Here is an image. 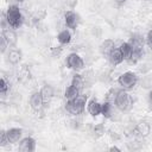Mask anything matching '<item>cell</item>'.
Returning a JSON list of instances; mask_svg holds the SVG:
<instances>
[{
	"label": "cell",
	"instance_id": "ac0fdd59",
	"mask_svg": "<svg viewBox=\"0 0 152 152\" xmlns=\"http://www.w3.org/2000/svg\"><path fill=\"white\" fill-rule=\"evenodd\" d=\"M80 94H81V90L77 89L76 87H74L72 84H70V86L65 89V91H64V97H65L66 100H72V99L77 97Z\"/></svg>",
	"mask_w": 152,
	"mask_h": 152
},
{
	"label": "cell",
	"instance_id": "2e32d148",
	"mask_svg": "<svg viewBox=\"0 0 152 152\" xmlns=\"http://www.w3.org/2000/svg\"><path fill=\"white\" fill-rule=\"evenodd\" d=\"M20 59H21V51L18 50V49H11L10 52H8L7 61L11 64H17V63L20 62Z\"/></svg>",
	"mask_w": 152,
	"mask_h": 152
},
{
	"label": "cell",
	"instance_id": "ba28073f",
	"mask_svg": "<svg viewBox=\"0 0 152 152\" xmlns=\"http://www.w3.org/2000/svg\"><path fill=\"white\" fill-rule=\"evenodd\" d=\"M64 21H65V25L68 28L76 30V27L80 24V17L74 11H66L64 14Z\"/></svg>",
	"mask_w": 152,
	"mask_h": 152
},
{
	"label": "cell",
	"instance_id": "4dcf8cb0",
	"mask_svg": "<svg viewBox=\"0 0 152 152\" xmlns=\"http://www.w3.org/2000/svg\"><path fill=\"white\" fill-rule=\"evenodd\" d=\"M116 1V4H119V5H122V4H125L127 0H115Z\"/></svg>",
	"mask_w": 152,
	"mask_h": 152
},
{
	"label": "cell",
	"instance_id": "6da1fadb",
	"mask_svg": "<svg viewBox=\"0 0 152 152\" xmlns=\"http://www.w3.org/2000/svg\"><path fill=\"white\" fill-rule=\"evenodd\" d=\"M5 19H6L8 27H11V28H19L24 23V17L21 14V11L15 5L8 6Z\"/></svg>",
	"mask_w": 152,
	"mask_h": 152
},
{
	"label": "cell",
	"instance_id": "52a82bcc",
	"mask_svg": "<svg viewBox=\"0 0 152 152\" xmlns=\"http://www.w3.org/2000/svg\"><path fill=\"white\" fill-rule=\"evenodd\" d=\"M44 103L45 102H44V99L42 96L40 90L32 93V95L30 97V106L34 112H40L43 109V107H44Z\"/></svg>",
	"mask_w": 152,
	"mask_h": 152
},
{
	"label": "cell",
	"instance_id": "8992f818",
	"mask_svg": "<svg viewBox=\"0 0 152 152\" xmlns=\"http://www.w3.org/2000/svg\"><path fill=\"white\" fill-rule=\"evenodd\" d=\"M66 65L75 70V71H78V70H82L84 68V62L82 59V57L77 53H70L68 57H66Z\"/></svg>",
	"mask_w": 152,
	"mask_h": 152
},
{
	"label": "cell",
	"instance_id": "1f68e13d",
	"mask_svg": "<svg viewBox=\"0 0 152 152\" xmlns=\"http://www.w3.org/2000/svg\"><path fill=\"white\" fill-rule=\"evenodd\" d=\"M148 100H150V102L152 103V89H151L150 93H148Z\"/></svg>",
	"mask_w": 152,
	"mask_h": 152
},
{
	"label": "cell",
	"instance_id": "7c38bea8",
	"mask_svg": "<svg viewBox=\"0 0 152 152\" xmlns=\"http://www.w3.org/2000/svg\"><path fill=\"white\" fill-rule=\"evenodd\" d=\"M6 134H7V139L11 144H15L17 141L20 140L21 135H23V129L21 128H17V127H13V128H10L6 131Z\"/></svg>",
	"mask_w": 152,
	"mask_h": 152
},
{
	"label": "cell",
	"instance_id": "7a4b0ae2",
	"mask_svg": "<svg viewBox=\"0 0 152 152\" xmlns=\"http://www.w3.org/2000/svg\"><path fill=\"white\" fill-rule=\"evenodd\" d=\"M129 45L132 46V56L128 61L129 63H137L144 55V39L139 34H134L129 39Z\"/></svg>",
	"mask_w": 152,
	"mask_h": 152
},
{
	"label": "cell",
	"instance_id": "277c9868",
	"mask_svg": "<svg viewBox=\"0 0 152 152\" xmlns=\"http://www.w3.org/2000/svg\"><path fill=\"white\" fill-rule=\"evenodd\" d=\"M114 103L119 110L126 112V110L131 109V107L133 104V100H132L131 95L126 91V89H121V90H118Z\"/></svg>",
	"mask_w": 152,
	"mask_h": 152
},
{
	"label": "cell",
	"instance_id": "5bb4252c",
	"mask_svg": "<svg viewBox=\"0 0 152 152\" xmlns=\"http://www.w3.org/2000/svg\"><path fill=\"white\" fill-rule=\"evenodd\" d=\"M1 36L5 37V39L7 40L8 45L10 46H14L15 43H17V34L13 30H10V28H2L1 31Z\"/></svg>",
	"mask_w": 152,
	"mask_h": 152
},
{
	"label": "cell",
	"instance_id": "f1b7e54d",
	"mask_svg": "<svg viewBox=\"0 0 152 152\" xmlns=\"http://www.w3.org/2000/svg\"><path fill=\"white\" fill-rule=\"evenodd\" d=\"M61 51H62V48H61V46H56V48H53V49H52V53H53V55H56V53H57V56L61 53Z\"/></svg>",
	"mask_w": 152,
	"mask_h": 152
},
{
	"label": "cell",
	"instance_id": "d4e9b609",
	"mask_svg": "<svg viewBox=\"0 0 152 152\" xmlns=\"http://www.w3.org/2000/svg\"><path fill=\"white\" fill-rule=\"evenodd\" d=\"M116 93H118L116 89H110V90L107 93V95H106V101H108V102H114V101H115Z\"/></svg>",
	"mask_w": 152,
	"mask_h": 152
},
{
	"label": "cell",
	"instance_id": "8fae6325",
	"mask_svg": "<svg viewBox=\"0 0 152 152\" xmlns=\"http://www.w3.org/2000/svg\"><path fill=\"white\" fill-rule=\"evenodd\" d=\"M87 109L89 112V114L91 116H97L101 114V109H102V103L97 102L95 99H91L88 103H87Z\"/></svg>",
	"mask_w": 152,
	"mask_h": 152
},
{
	"label": "cell",
	"instance_id": "7402d4cb",
	"mask_svg": "<svg viewBox=\"0 0 152 152\" xmlns=\"http://www.w3.org/2000/svg\"><path fill=\"white\" fill-rule=\"evenodd\" d=\"M71 84L74 87H76L77 89L82 90L83 87H84V78H83V76L80 75V74H75L72 76V78H71Z\"/></svg>",
	"mask_w": 152,
	"mask_h": 152
},
{
	"label": "cell",
	"instance_id": "d6986e66",
	"mask_svg": "<svg viewBox=\"0 0 152 152\" xmlns=\"http://www.w3.org/2000/svg\"><path fill=\"white\" fill-rule=\"evenodd\" d=\"M40 93H42V96L44 99V102L48 103L52 99V96H53V88L51 86H49V84H45L40 89Z\"/></svg>",
	"mask_w": 152,
	"mask_h": 152
},
{
	"label": "cell",
	"instance_id": "3957f363",
	"mask_svg": "<svg viewBox=\"0 0 152 152\" xmlns=\"http://www.w3.org/2000/svg\"><path fill=\"white\" fill-rule=\"evenodd\" d=\"M87 95H78L77 97L72 99V100H66L65 103V109L66 112H69L72 115H78L81 113H83L86 104H87Z\"/></svg>",
	"mask_w": 152,
	"mask_h": 152
},
{
	"label": "cell",
	"instance_id": "9c48e42d",
	"mask_svg": "<svg viewBox=\"0 0 152 152\" xmlns=\"http://www.w3.org/2000/svg\"><path fill=\"white\" fill-rule=\"evenodd\" d=\"M19 151L21 152H33L36 150V140L31 137H26L19 141Z\"/></svg>",
	"mask_w": 152,
	"mask_h": 152
},
{
	"label": "cell",
	"instance_id": "5b68a950",
	"mask_svg": "<svg viewBox=\"0 0 152 152\" xmlns=\"http://www.w3.org/2000/svg\"><path fill=\"white\" fill-rule=\"evenodd\" d=\"M137 82H138V76L133 71H126L121 74L118 78V83L122 87V89H126V90L133 89Z\"/></svg>",
	"mask_w": 152,
	"mask_h": 152
},
{
	"label": "cell",
	"instance_id": "ffe728a7",
	"mask_svg": "<svg viewBox=\"0 0 152 152\" xmlns=\"http://www.w3.org/2000/svg\"><path fill=\"white\" fill-rule=\"evenodd\" d=\"M119 49H120V51H121V53L124 56V59L125 61H129L131 59V56H132V46L129 45V43L128 42L122 43L119 46Z\"/></svg>",
	"mask_w": 152,
	"mask_h": 152
},
{
	"label": "cell",
	"instance_id": "603a6c76",
	"mask_svg": "<svg viewBox=\"0 0 152 152\" xmlns=\"http://www.w3.org/2000/svg\"><path fill=\"white\" fill-rule=\"evenodd\" d=\"M103 133H104V126H103L102 124L96 125V126L94 127V129H93V134H94V137H95V138L101 137Z\"/></svg>",
	"mask_w": 152,
	"mask_h": 152
},
{
	"label": "cell",
	"instance_id": "4fadbf2b",
	"mask_svg": "<svg viewBox=\"0 0 152 152\" xmlns=\"http://www.w3.org/2000/svg\"><path fill=\"white\" fill-rule=\"evenodd\" d=\"M150 131H151V126H150V124L146 122V121L139 122V124L135 126V128H134V132H135L139 137H142V138L146 137V135H148Z\"/></svg>",
	"mask_w": 152,
	"mask_h": 152
},
{
	"label": "cell",
	"instance_id": "4316f807",
	"mask_svg": "<svg viewBox=\"0 0 152 152\" xmlns=\"http://www.w3.org/2000/svg\"><path fill=\"white\" fill-rule=\"evenodd\" d=\"M0 43H1V45H0V51H1V53H5V51H6V49L10 46L8 45V43H7V40L5 39V37L4 36H1L0 37Z\"/></svg>",
	"mask_w": 152,
	"mask_h": 152
},
{
	"label": "cell",
	"instance_id": "e0dca14e",
	"mask_svg": "<svg viewBox=\"0 0 152 152\" xmlns=\"http://www.w3.org/2000/svg\"><path fill=\"white\" fill-rule=\"evenodd\" d=\"M57 40L61 45H66L71 42V34L68 30H63L57 34Z\"/></svg>",
	"mask_w": 152,
	"mask_h": 152
},
{
	"label": "cell",
	"instance_id": "d6a6232c",
	"mask_svg": "<svg viewBox=\"0 0 152 152\" xmlns=\"http://www.w3.org/2000/svg\"><path fill=\"white\" fill-rule=\"evenodd\" d=\"M17 1H19V2H23V1H25V0H17Z\"/></svg>",
	"mask_w": 152,
	"mask_h": 152
},
{
	"label": "cell",
	"instance_id": "44dd1931",
	"mask_svg": "<svg viewBox=\"0 0 152 152\" xmlns=\"http://www.w3.org/2000/svg\"><path fill=\"white\" fill-rule=\"evenodd\" d=\"M101 114L106 118V119H110L112 114H113V107H112V102L104 101L102 103V109H101Z\"/></svg>",
	"mask_w": 152,
	"mask_h": 152
},
{
	"label": "cell",
	"instance_id": "9a60e30c",
	"mask_svg": "<svg viewBox=\"0 0 152 152\" xmlns=\"http://www.w3.org/2000/svg\"><path fill=\"white\" fill-rule=\"evenodd\" d=\"M115 48V44L112 39H106L101 45H100V52L103 55V56H107L110 53V51Z\"/></svg>",
	"mask_w": 152,
	"mask_h": 152
},
{
	"label": "cell",
	"instance_id": "f546056e",
	"mask_svg": "<svg viewBox=\"0 0 152 152\" xmlns=\"http://www.w3.org/2000/svg\"><path fill=\"white\" fill-rule=\"evenodd\" d=\"M109 151H116V152H120L121 150H120L119 147H116V146H112V147L109 148Z\"/></svg>",
	"mask_w": 152,
	"mask_h": 152
},
{
	"label": "cell",
	"instance_id": "30bf717a",
	"mask_svg": "<svg viewBox=\"0 0 152 152\" xmlns=\"http://www.w3.org/2000/svg\"><path fill=\"white\" fill-rule=\"evenodd\" d=\"M108 59H109V62L113 65H119V64H121L125 61L124 59V56H122V53H121V51H120L119 48H114L110 51V53L108 55Z\"/></svg>",
	"mask_w": 152,
	"mask_h": 152
},
{
	"label": "cell",
	"instance_id": "cb8c5ba5",
	"mask_svg": "<svg viewBox=\"0 0 152 152\" xmlns=\"http://www.w3.org/2000/svg\"><path fill=\"white\" fill-rule=\"evenodd\" d=\"M8 88H10V86H8L7 81H6L4 77H1V78H0V93H1L2 95H5V94L7 93V90H8Z\"/></svg>",
	"mask_w": 152,
	"mask_h": 152
},
{
	"label": "cell",
	"instance_id": "484cf974",
	"mask_svg": "<svg viewBox=\"0 0 152 152\" xmlns=\"http://www.w3.org/2000/svg\"><path fill=\"white\" fill-rule=\"evenodd\" d=\"M7 144H10V141H8V139H7V134H6V131H1V133H0V146L1 147H5Z\"/></svg>",
	"mask_w": 152,
	"mask_h": 152
},
{
	"label": "cell",
	"instance_id": "83f0119b",
	"mask_svg": "<svg viewBox=\"0 0 152 152\" xmlns=\"http://www.w3.org/2000/svg\"><path fill=\"white\" fill-rule=\"evenodd\" d=\"M146 44H147V46L152 50V30L148 31V33H147V36H146Z\"/></svg>",
	"mask_w": 152,
	"mask_h": 152
}]
</instances>
